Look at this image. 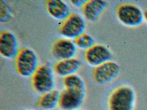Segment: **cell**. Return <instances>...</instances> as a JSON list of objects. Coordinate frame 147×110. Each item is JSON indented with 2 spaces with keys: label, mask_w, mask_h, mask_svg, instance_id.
Listing matches in <instances>:
<instances>
[{
  "label": "cell",
  "mask_w": 147,
  "mask_h": 110,
  "mask_svg": "<svg viewBox=\"0 0 147 110\" xmlns=\"http://www.w3.org/2000/svg\"><path fill=\"white\" fill-rule=\"evenodd\" d=\"M86 28L85 21L77 14H71L64 20L60 29L62 36L68 39H75L84 33Z\"/></svg>",
  "instance_id": "7"
},
{
  "label": "cell",
  "mask_w": 147,
  "mask_h": 110,
  "mask_svg": "<svg viewBox=\"0 0 147 110\" xmlns=\"http://www.w3.org/2000/svg\"><path fill=\"white\" fill-rule=\"evenodd\" d=\"M32 110V109H25V110Z\"/></svg>",
  "instance_id": "20"
},
{
  "label": "cell",
  "mask_w": 147,
  "mask_h": 110,
  "mask_svg": "<svg viewBox=\"0 0 147 110\" xmlns=\"http://www.w3.org/2000/svg\"><path fill=\"white\" fill-rule=\"evenodd\" d=\"M80 61L76 58L61 60L55 64V73L61 77H66L74 74L80 68Z\"/></svg>",
  "instance_id": "13"
},
{
  "label": "cell",
  "mask_w": 147,
  "mask_h": 110,
  "mask_svg": "<svg viewBox=\"0 0 147 110\" xmlns=\"http://www.w3.org/2000/svg\"><path fill=\"white\" fill-rule=\"evenodd\" d=\"M38 67V57L33 50L26 47L20 50L16 57V70L20 75L32 76Z\"/></svg>",
  "instance_id": "3"
},
{
  "label": "cell",
  "mask_w": 147,
  "mask_h": 110,
  "mask_svg": "<svg viewBox=\"0 0 147 110\" xmlns=\"http://www.w3.org/2000/svg\"><path fill=\"white\" fill-rule=\"evenodd\" d=\"M61 92L54 89L41 95L37 101V105L43 110H53L59 107Z\"/></svg>",
  "instance_id": "14"
},
{
  "label": "cell",
  "mask_w": 147,
  "mask_h": 110,
  "mask_svg": "<svg viewBox=\"0 0 147 110\" xmlns=\"http://www.w3.org/2000/svg\"><path fill=\"white\" fill-rule=\"evenodd\" d=\"M136 93L129 85H123L113 91L108 100V110H135Z\"/></svg>",
  "instance_id": "1"
},
{
  "label": "cell",
  "mask_w": 147,
  "mask_h": 110,
  "mask_svg": "<svg viewBox=\"0 0 147 110\" xmlns=\"http://www.w3.org/2000/svg\"><path fill=\"white\" fill-rule=\"evenodd\" d=\"M108 6V3L104 0L86 1L82 7L83 16L91 22H95L100 17Z\"/></svg>",
  "instance_id": "10"
},
{
  "label": "cell",
  "mask_w": 147,
  "mask_h": 110,
  "mask_svg": "<svg viewBox=\"0 0 147 110\" xmlns=\"http://www.w3.org/2000/svg\"><path fill=\"white\" fill-rule=\"evenodd\" d=\"M46 8L49 14L56 19L65 20L71 14L68 5L60 0L47 1Z\"/></svg>",
  "instance_id": "12"
},
{
  "label": "cell",
  "mask_w": 147,
  "mask_h": 110,
  "mask_svg": "<svg viewBox=\"0 0 147 110\" xmlns=\"http://www.w3.org/2000/svg\"><path fill=\"white\" fill-rule=\"evenodd\" d=\"M13 13L10 6L5 1H0V21L8 23L13 19Z\"/></svg>",
  "instance_id": "17"
},
{
  "label": "cell",
  "mask_w": 147,
  "mask_h": 110,
  "mask_svg": "<svg viewBox=\"0 0 147 110\" xmlns=\"http://www.w3.org/2000/svg\"><path fill=\"white\" fill-rule=\"evenodd\" d=\"M74 42L77 47L86 50L95 44L94 38L85 33L76 38Z\"/></svg>",
  "instance_id": "16"
},
{
  "label": "cell",
  "mask_w": 147,
  "mask_h": 110,
  "mask_svg": "<svg viewBox=\"0 0 147 110\" xmlns=\"http://www.w3.org/2000/svg\"><path fill=\"white\" fill-rule=\"evenodd\" d=\"M86 90L65 89L61 92L59 107L62 110H79L85 102Z\"/></svg>",
  "instance_id": "6"
},
{
  "label": "cell",
  "mask_w": 147,
  "mask_h": 110,
  "mask_svg": "<svg viewBox=\"0 0 147 110\" xmlns=\"http://www.w3.org/2000/svg\"><path fill=\"white\" fill-rule=\"evenodd\" d=\"M86 1L85 0H75V1H69V2L75 7H82L84 5Z\"/></svg>",
  "instance_id": "18"
},
{
  "label": "cell",
  "mask_w": 147,
  "mask_h": 110,
  "mask_svg": "<svg viewBox=\"0 0 147 110\" xmlns=\"http://www.w3.org/2000/svg\"><path fill=\"white\" fill-rule=\"evenodd\" d=\"M121 67L117 63L110 61L95 67L92 71L94 81L98 84L106 85L116 80L119 75Z\"/></svg>",
  "instance_id": "5"
},
{
  "label": "cell",
  "mask_w": 147,
  "mask_h": 110,
  "mask_svg": "<svg viewBox=\"0 0 147 110\" xmlns=\"http://www.w3.org/2000/svg\"><path fill=\"white\" fill-rule=\"evenodd\" d=\"M77 47L74 42L68 39H61L57 40L52 46L53 54L61 60L74 58L77 52Z\"/></svg>",
  "instance_id": "11"
},
{
  "label": "cell",
  "mask_w": 147,
  "mask_h": 110,
  "mask_svg": "<svg viewBox=\"0 0 147 110\" xmlns=\"http://www.w3.org/2000/svg\"><path fill=\"white\" fill-rule=\"evenodd\" d=\"M144 21L147 25V9L144 12Z\"/></svg>",
  "instance_id": "19"
},
{
  "label": "cell",
  "mask_w": 147,
  "mask_h": 110,
  "mask_svg": "<svg viewBox=\"0 0 147 110\" xmlns=\"http://www.w3.org/2000/svg\"><path fill=\"white\" fill-rule=\"evenodd\" d=\"M63 82L65 89L86 90L84 80L80 76L76 74L64 77Z\"/></svg>",
  "instance_id": "15"
},
{
  "label": "cell",
  "mask_w": 147,
  "mask_h": 110,
  "mask_svg": "<svg viewBox=\"0 0 147 110\" xmlns=\"http://www.w3.org/2000/svg\"><path fill=\"white\" fill-rule=\"evenodd\" d=\"M116 15L119 21L126 27L136 28L144 22V12L132 3L119 5L116 9Z\"/></svg>",
  "instance_id": "2"
},
{
  "label": "cell",
  "mask_w": 147,
  "mask_h": 110,
  "mask_svg": "<svg viewBox=\"0 0 147 110\" xmlns=\"http://www.w3.org/2000/svg\"><path fill=\"white\" fill-rule=\"evenodd\" d=\"M20 49L16 35L8 31H3L0 34V54L7 59L16 58Z\"/></svg>",
  "instance_id": "9"
},
{
  "label": "cell",
  "mask_w": 147,
  "mask_h": 110,
  "mask_svg": "<svg viewBox=\"0 0 147 110\" xmlns=\"http://www.w3.org/2000/svg\"><path fill=\"white\" fill-rule=\"evenodd\" d=\"M33 88L42 94L55 89V75L51 67L47 64L39 66L32 76Z\"/></svg>",
  "instance_id": "4"
},
{
  "label": "cell",
  "mask_w": 147,
  "mask_h": 110,
  "mask_svg": "<svg viewBox=\"0 0 147 110\" xmlns=\"http://www.w3.org/2000/svg\"><path fill=\"white\" fill-rule=\"evenodd\" d=\"M113 54L110 49L103 44H96L86 50L85 59L90 66L96 67L111 61Z\"/></svg>",
  "instance_id": "8"
}]
</instances>
